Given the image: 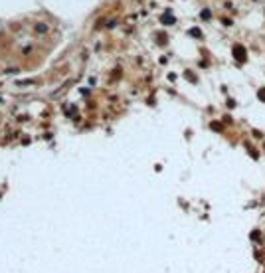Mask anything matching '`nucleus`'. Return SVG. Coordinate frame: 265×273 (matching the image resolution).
Masks as SVG:
<instances>
[{"label":"nucleus","mask_w":265,"mask_h":273,"mask_svg":"<svg viewBox=\"0 0 265 273\" xmlns=\"http://www.w3.org/2000/svg\"><path fill=\"white\" fill-rule=\"evenodd\" d=\"M202 18H204V20H208V18H210V10H204V12H202Z\"/></svg>","instance_id":"f03ea898"},{"label":"nucleus","mask_w":265,"mask_h":273,"mask_svg":"<svg viewBox=\"0 0 265 273\" xmlns=\"http://www.w3.org/2000/svg\"><path fill=\"white\" fill-rule=\"evenodd\" d=\"M235 57L242 62L243 59V50H242V46H235Z\"/></svg>","instance_id":"f257e3e1"}]
</instances>
